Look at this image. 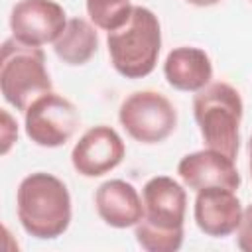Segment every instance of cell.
I'll list each match as a JSON object with an SVG mask.
<instances>
[{"mask_svg":"<svg viewBox=\"0 0 252 252\" xmlns=\"http://www.w3.org/2000/svg\"><path fill=\"white\" fill-rule=\"evenodd\" d=\"M144 217L134 226L136 242L146 252H175L183 244L187 191L167 175H156L142 189Z\"/></svg>","mask_w":252,"mask_h":252,"instance_id":"obj_1","label":"cell"},{"mask_svg":"<svg viewBox=\"0 0 252 252\" xmlns=\"http://www.w3.org/2000/svg\"><path fill=\"white\" fill-rule=\"evenodd\" d=\"M16 211L22 228L37 240L61 236L73 217L67 185L45 171L26 175L16 191Z\"/></svg>","mask_w":252,"mask_h":252,"instance_id":"obj_2","label":"cell"},{"mask_svg":"<svg viewBox=\"0 0 252 252\" xmlns=\"http://www.w3.org/2000/svg\"><path fill=\"white\" fill-rule=\"evenodd\" d=\"M108 57L114 71L126 79L148 77L158 63L161 49V26L146 6H134L130 18L106 35Z\"/></svg>","mask_w":252,"mask_h":252,"instance_id":"obj_3","label":"cell"},{"mask_svg":"<svg viewBox=\"0 0 252 252\" xmlns=\"http://www.w3.org/2000/svg\"><path fill=\"white\" fill-rule=\"evenodd\" d=\"M244 104L240 93L224 83H209L193 98V116L207 148L217 150L232 159L240 148V122Z\"/></svg>","mask_w":252,"mask_h":252,"instance_id":"obj_4","label":"cell"},{"mask_svg":"<svg viewBox=\"0 0 252 252\" xmlns=\"http://www.w3.org/2000/svg\"><path fill=\"white\" fill-rule=\"evenodd\" d=\"M0 91L4 100L22 112L37 96L53 91L43 49L16 37L6 39L0 53Z\"/></svg>","mask_w":252,"mask_h":252,"instance_id":"obj_5","label":"cell"},{"mask_svg":"<svg viewBox=\"0 0 252 252\" xmlns=\"http://www.w3.org/2000/svg\"><path fill=\"white\" fill-rule=\"evenodd\" d=\"M122 128L140 144H159L177 126L175 106L158 91H136L128 94L118 110Z\"/></svg>","mask_w":252,"mask_h":252,"instance_id":"obj_6","label":"cell"},{"mask_svg":"<svg viewBox=\"0 0 252 252\" xmlns=\"http://www.w3.org/2000/svg\"><path fill=\"white\" fill-rule=\"evenodd\" d=\"M81 122L77 106L53 91L37 96L24 112L28 138L41 148H59L67 144Z\"/></svg>","mask_w":252,"mask_h":252,"instance_id":"obj_7","label":"cell"},{"mask_svg":"<svg viewBox=\"0 0 252 252\" xmlns=\"http://www.w3.org/2000/svg\"><path fill=\"white\" fill-rule=\"evenodd\" d=\"M65 16L63 6L55 0H20L10 12L12 37L35 47L53 43L67 24Z\"/></svg>","mask_w":252,"mask_h":252,"instance_id":"obj_8","label":"cell"},{"mask_svg":"<svg viewBox=\"0 0 252 252\" xmlns=\"http://www.w3.org/2000/svg\"><path fill=\"white\" fill-rule=\"evenodd\" d=\"M124 154L126 146L120 134L106 124H98L89 128L73 146L71 163L83 177H100L118 167Z\"/></svg>","mask_w":252,"mask_h":252,"instance_id":"obj_9","label":"cell"},{"mask_svg":"<svg viewBox=\"0 0 252 252\" xmlns=\"http://www.w3.org/2000/svg\"><path fill=\"white\" fill-rule=\"evenodd\" d=\"M177 173L181 181L193 191L207 187H226L236 191L242 181L234 159L211 148L183 156L177 163Z\"/></svg>","mask_w":252,"mask_h":252,"instance_id":"obj_10","label":"cell"},{"mask_svg":"<svg viewBox=\"0 0 252 252\" xmlns=\"http://www.w3.org/2000/svg\"><path fill=\"white\" fill-rule=\"evenodd\" d=\"M242 203L236 191L226 187H207L197 191L193 217L201 232L213 238H222L236 232L242 219Z\"/></svg>","mask_w":252,"mask_h":252,"instance_id":"obj_11","label":"cell"},{"mask_svg":"<svg viewBox=\"0 0 252 252\" xmlns=\"http://www.w3.org/2000/svg\"><path fill=\"white\" fill-rule=\"evenodd\" d=\"M98 217L112 228L136 226L144 217V203L138 189L124 179H108L94 193Z\"/></svg>","mask_w":252,"mask_h":252,"instance_id":"obj_12","label":"cell"},{"mask_svg":"<svg viewBox=\"0 0 252 252\" xmlns=\"http://www.w3.org/2000/svg\"><path fill=\"white\" fill-rule=\"evenodd\" d=\"M165 81L185 93L205 89L213 79V63L205 49L195 45H181L167 53L163 61Z\"/></svg>","mask_w":252,"mask_h":252,"instance_id":"obj_13","label":"cell"},{"mask_svg":"<svg viewBox=\"0 0 252 252\" xmlns=\"http://www.w3.org/2000/svg\"><path fill=\"white\" fill-rule=\"evenodd\" d=\"M98 49V33L96 26L85 18H71L67 20L61 35L53 41L55 55L73 67L85 65L93 59Z\"/></svg>","mask_w":252,"mask_h":252,"instance_id":"obj_14","label":"cell"},{"mask_svg":"<svg viewBox=\"0 0 252 252\" xmlns=\"http://www.w3.org/2000/svg\"><path fill=\"white\" fill-rule=\"evenodd\" d=\"M85 6L91 22L104 32L124 26L134 8L130 0H85Z\"/></svg>","mask_w":252,"mask_h":252,"instance_id":"obj_15","label":"cell"},{"mask_svg":"<svg viewBox=\"0 0 252 252\" xmlns=\"http://www.w3.org/2000/svg\"><path fill=\"white\" fill-rule=\"evenodd\" d=\"M236 244L242 252H252V203L242 211V219L236 228Z\"/></svg>","mask_w":252,"mask_h":252,"instance_id":"obj_16","label":"cell"},{"mask_svg":"<svg viewBox=\"0 0 252 252\" xmlns=\"http://www.w3.org/2000/svg\"><path fill=\"white\" fill-rule=\"evenodd\" d=\"M18 140V124L12 120V116L2 108V156H6L12 148V144Z\"/></svg>","mask_w":252,"mask_h":252,"instance_id":"obj_17","label":"cell"},{"mask_svg":"<svg viewBox=\"0 0 252 252\" xmlns=\"http://www.w3.org/2000/svg\"><path fill=\"white\" fill-rule=\"evenodd\" d=\"M187 4H193V6H199V8H209V6H215L219 4L220 0H185Z\"/></svg>","mask_w":252,"mask_h":252,"instance_id":"obj_18","label":"cell"},{"mask_svg":"<svg viewBox=\"0 0 252 252\" xmlns=\"http://www.w3.org/2000/svg\"><path fill=\"white\" fill-rule=\"evenodd\" d=\"M248 167H250V175H252V136L248 140Z\"/></svg>","mask_w":252,"mask_h":252,"instance_id":"obj_19","label":"cell"}]
</instances>
